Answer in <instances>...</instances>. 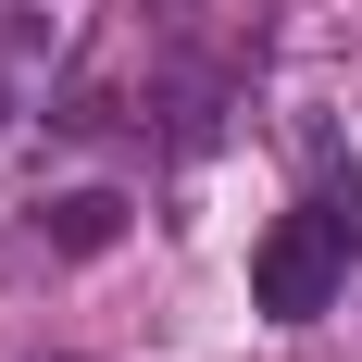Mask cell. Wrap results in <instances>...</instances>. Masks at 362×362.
I'll use <instances>...</instances> for the list:
<instances>
[{"label":"cell","instance_id":"2","mask_svg":"<svg viewBox=\"0 0 362 362\" xmlns=\"http://www.w3.org/2000/svg\"><path fill=\"white\" fill-rule=\"evenodd\" d=\"M37 225H50L63 250H100V238H112V225H125V213H112V200H63V213H37Z\"/></svg>","mask_w":362,"mask_h":362},{"label":"cell","instance_id":"1","mask_svg":"<svg viewBox=\"0 0 362 362\" xmlns=\"http://www.w3.org/2000/svg\"><path fill=\"white\" fill-rule=\"evenodd\" d=\"M350 262H362V163H325V175L275 213V238L250 250V300H262V325H313V313H337Z\"/></svg>","mask_w":362,"mask_h":362}]
</instances>
